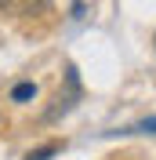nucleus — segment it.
<instances>
[{
    "label": "nucleus",
    "mask_w": 156,
    "mask_h": 160,
    "mask_svg": "<svg viewBox=\"0 0 156 160\" xmlns=\"http://www.w3.org/2000/svg\"><path fill=\"white\" fill-rule=\"evenodd\" d=\"M84 98V88H80V73H76V66H73V62H69L66 66V91H58V98H55V106H51L47 113H44V120H58V117H66L69 109H73V106H76V102Z\"/></svg>",
    "instance_id": "f257e3e1"
},
{
    "label": "nucleus",
    "mask_w": 156,
    "mask_h": 160,
    "mask_svg": "<svg viewBox=\"0 0 156 160\" xmlns=\"http://www.w3.org/2000/svg\"><path fill=\"white\" fill-rule=\"evenodd\" d=\"M51 0H0V11L7 15H33V11H47Z\"/></svg>",
    "instance_id": "f03ea898"
},
{
    "label": "nucleus",
    "mask_w": 156,
    "mask_h": 160,
    "mask_svg": "<svg viewBox=\"0 0 156 160\" xmlns=\"http://www.w3.org/2000/svg\"><path fill=\"white\" fill-rule=\"evenodd\" d=\"M37 98V84L33 80H26V84H15V91H11V102H29Z\"/></svg>",
    "instance_id": "7ed1b4c3"
},
{
    "label": "nucleus",
    "mask_w": 156,
    "mask_h": 160,
    "mask_svg": "<svg viewBox=\"0 0 156 160\" xmlns=\"http://www.w3.org/2000/svg\"><path fill=\"white\" fill-rule=\"evenodd\" d=\"M58 142H47V146H40V149H33V153H26V160H51V157H58Z\"/></svg>",
    "instance_id": "20e7f679"
},
{
    "label": "nucleus",
    "mask_w": 156,
    "mask_h": 160,
    "mask_svg": "<svg viewBox=\"0 0 156 160\" xmlns=\"http://www.w3.org/2000/svg\"><path fill=\"white\" fill-rule=\"evenodd\" d=\"M131 131H145V135H156V117H145V120H138Z\"/></svg>",
    "instance_id": "39448f33"
},
{
    "label": "nucleus",
    "mask_w": 156,
    "mask_h": 160,
    "mask_svg": "<svg viewBox=\"0 0 156 160\" xmlns=\"http://www.w3.org/2000/svg\"><path fill=\"white\" fill-rule=\"evenodd\" d=\"M153 48H156V33H153Z\"/></svg>",
    "instance_id": "423d86ee"
}]
</instances>
